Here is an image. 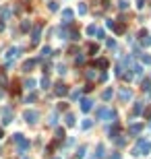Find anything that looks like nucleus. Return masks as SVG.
Returning a JSON list of instances; mask_svg holds the SVG:
<instances>
[{"label":"nucleus","mask_w":151,"mask_h":159,"mask_svg":"<svg viewBox=\"0 0 151 159\" xmlns=\"http://www.w3.org/2000/svg\"><path fill=\"white\" fill-rule=\"evenodd\" d=\"M54 93H56L58 97H62V95H66V93H69V89H66V85H56Z\"/></svg>","instance_id":"obj_10"},{"label":"nucleus","mask_w":151,"mask_h":159,"mask_svg":"<svg viewBox=\"0 0 151 159\" xmlns=\"http://www.w3.org/2000/svg\"><path fill=\"white\" fill-rule=\"evenodd\" d=\"M118 8H120V11H126L128 2H126V0H118Z\"/></svg>","instance_id":"obj_25"},{"label":"nucleus","mask_w":151,"mask_h":159,"mask_svg":"<svg viewBox=\"0 0 151 159\" xmlns=\"http://www.w3.org/2000/svg\"><path fill=\"white\" fill-rule=\"evenodd\" d=\"M29 27H31V25H29V21H25L23 25H21V29H23V31H29Z\"/></svg>","instance_id":"obj_34"},{"label":"nucleus","mask_w":151,"mask_h":159,"mask_svg":"<svg viewBox=\"0 0 151 159\" xmlns=\"http://www.w3.org/2000/svg\"><path fill=\"white\" fill-rule=\"evenodd\" d=\"M31 35H33V37H31V39H33V44H37V41H39V37H42V25H37Z\"/></svg>","instance_id":"obj_9"},{"label":"nucleus","mask_w":151,"mask_h":159,"mask_svg":"<svg viewBox=\"0 0 151 159\" xmlns=\"http://www.w3.org/2000/svg\"><path fill=\"white\" fill-rule=\"evenodd\" d=\"M110 159H120V153H114V155H112Z\"/></svg>","instance_id":"obj_42"},{"label":"nucleus","mask_w":151,"mask_h":159,"mask_svg":"<svg viewBox=\"0 0 151 159\" xmlns=\"http://www.w3.org/2000/svg\"><path fill=\"white\" fill-rule=\"evenodd\" d=\"M23 118L29 122V124H35V122L39 120V114H37V110H25V112H23Z\"/></svg>","instance_id":"obj_2"},{"label":"nucleus","mask_w":151,"mask_h":159,"mask_svg":"<svg viewBox=\"0 0 151 159\" xmlns=\"http://www.w3.org/2000/svg\"><path fill=\"white\" fill-rule=\"evenodd\" d=\"M104 155H106V147L99 143L97 145V151H95V159H104Z\"/></svg>","instance_id":"obj_14"},{"label":"nucleus","mask_w":151,"mask_h":159,"mask_svg":"<svg viewBox=\"0 0 151 159\" xmlns=\"http://www.w3.org/2000/svg\"><path fill=\"white\" fill-rule=\"evenodd\" d=\"M64 72H66V66H64V64H60V66H58V75H64Z\"/></svg>","instance_id":"obj_35"},{"label":"nucleus","mask_w":151,"mask_h":159,"mask_svg":"<svg viewBox=\"0 0 151 159\" xmlns=\"http://www.w3.org/2000/svg\"><path fill=\"white\" fill-rule=\"evenodd\" d=\"M64 124H66V126H75V124H77V120H75V116H72V114H66V116H64Z\"/></svg>","instance_id":"obj_13"},{"label":"nucleus","mask_w":151,"mask_h":159,"mask_svg":"<svg viewBox=\"0 0 151 159\" xmlns=\"http://www.w3.org/2000/svg\"><path fill=\"white\" fill-rule=\"evenodd\" d=\"M99 81H102V83H106V81H108V75H106V72H102V75H99Z\"/></svg>","instance_id":"obj_39"},{"label":"nucleus","mask_w":151,"mask_h":159,"mask_svg":"<svg viewBox=\"0 0 151 159\" xmlns=\"http://www.w3.org/2000/svg\"><path fill=\"white\" fill-rule=\"evenodd\" d=\"M70 97H72V99H79V97H81V91H75V93H72Z\"/></svg>","instance_id":"obj_38"},{"label":"nucleus","mask_w":151,"mask_h":159,"mask_svg":"<svg viewBox=\"0 0 151 159\" xmlns=\"http://www.w3.org/2000/svg\"><path fill=\"white\" fill-rule=\"evenodd\" d=\"M106 44H108V48H114V45H116V41H114V39H108Z\"/></svg>","instance_id":"obj_40"},{"label":"nucleus","mask_w":151,"mask_h":159,"mask_svg":"<svg viewBox=\"0 0 151 159\" xmlns=\"http://www.w3.org/2000/svg\"><path fill=\"white\" fill-rule=\"evenodd\" d=\"M87 79H95V70H93V68L91 70H87Z\"/></svg>","instance_id":"obj_33"},{"label":"nucleus","mask_w":151,"mask_h":159,"mask_svg":"<svg viewBox=\"0 0 151 159\" xmlns=\"http://www.w3.org/2000/svg\"><path fill=\"white\" fill-rule=\"evenodd\" d=\"M143 2H145V0H137V8H143V6H145Z\"/></svg>","instance_id":"obj_41"},{"label":"nucleus","mask_w":151,"mask_h":159,"mask_svg":"<svg viewBox=\"0 0 151 159\" xmlns=\"http://www.w3.org/2000/svg\"><path fill=\"white\" fill-rule=\"evenodd\" d=\"M112 95H114V91H112V89H106L104 93H102V99H104V101H110V99H112Z\"/></svg>","instance_id":"obj_19"},{"label":"nucleus","mask_w":151,"mask_h":159,"mask_svg":"<svg viewBox=\"0 0 151 159\" xmlns=\"http://www.w3.org/2000/svg\"><path fill=\"white\" fill-rule=\"evenodd\" d=\"M50 54H52V50H50V48H42V54H39V58H37V60H44V58H50Z\"/></svg>","instance_id":"obj_16"},{"label":"nucleus","mask_w":151,"mask_h":159,"mask_svg":"<svg viewBox=\"0 0 151 159\" xmlns=\"http://www.w3.org/2000/svg\"><path fill=\"white\" fill-rule=\"evenodd\" d=\"M2 124H8V122H12V110L6 105V108H2Z\"/></svg>","instance_id":"obj_3"},{"label":"nucleus","mask_w":151,"mask_h":159,"mask_svg":"<svg viewBox=\"0 0 151 159\" xmlns=\"http://www.w3.org/2000/svg\"><path fill=\"white\" fill-rule=\"evenodd\" d=\"M149 128H151V122H149Z\"/></svg>","instance_id":"obj_45"},{"label":"nucleus","mask_w":151,"mask_h":159,"mask_svg":"<svg viewBox=\"0 0 151 159\" xmlns=\"http://www.w3.org/2000/svg\"><path fill=\"white\" fill-rule=\"evenodd\" d=\"M23 159H29V157H23Z\"/></svg>","instance_id":"obj_46"},{"label":"nucleus","mask_w":151,"mask_h":159,"mask_svg":"<svg viewBox=\"0 0 151 159\" xmlns=\"http://www.w3.org/2000/svg\"><path fill=\"white\" fill-rule=\"evenodd\" d=\"M139 56H141V62H143V64H151V54H147V52H141Z\"/></svg>","instance_id":"obj_17"},{"label":"nucleus","mask_w":151,"mask_h":159,"mask_svg":"<svg viewBox=\"0 0 151 159\" xmlns=\"http://www.w3.org/2000/svg\"><path fill=\"white\" fill-rule=\"evenodd\" d=\"M141 128H143L141 124H130V128H128V132H130V134L135 136V134H139V132H141Z\"/></svg>","instance_id":"obj_15"},{"label":"nucleus","mask_w":151,"mask_h":159,"mask_svg":"<svg viewBox=\"0 0 151 159\" xmlns=\"http://www.w3.org/2000/svg\"><path fill=\"white\" fill-rule=\"evenodd\" d=\"M95 35H97V39H106V31L104 29H97V33Z\"/></svg>","instance_id":"obj_32"},{"label":"nucleus","mask_w":151,"mask_h":159,"mask_svg":"<svg viewBox=\"0 0 151 159\" xmlns=\"http://www.w3.org/2000/svg\"><path fill=\"white\" fill-rule=\"evenodd\" d=\"M0 15H2V19L6 21V19H8V15H11V11H8V8H2V11H0Z\"/></svg>","instance_id":"obj_30"},{"label":"nucleus","mask_w":151,"mask_h":159,"mask_svg":"<svg viewBox=\"0 0 151 159\" xmlns=\"http://www.w3.org/2000/svg\"><path fill=\"white\" fill-rule=\"evenodd\" d=\"M0 138H2V130H0Z\"/></svg>","instance_id":"obj_44"},{"label":"nucleus","mask_w":151,"mask_h":159,"mask_svg":"<svg viewBox=\"0 0 151 159\" xmlns=\"http://www.w3.org/2000/svg\"><path fill=\"white\" fill-rule=\"evenodd\" d=\"M114 118H116V112H114V110H110L108 105H104V108H99V110H97V120L114 122Z\"/></svg>","instance_id":"obj_1"},{"label":"nucleus","mask_w":151,"mask_h":159,"mask_svg":"<svg viewBox=\"0 0 151 159\" xmlns=\"http://www.w3.org/2000/svg\"><path fill=\"white\" fill-rule=\"evenodd\" d=\"M79 12L85 15V12H87V6H85V4H79Z\"/></svg>","instance_id":"obj_36"},{"label":"nucleus","mask_w":151,"mask_h":159,"mask_svg":"<svg viewBox=\"0 0 151 159\" xmlns=\"http://www.w3.org/2000/svg\"><path fill=\"white\" fill-rule=\"evenodd\" d=\"M143 110H145V103H143V101H137V103H135V108H133L135 116H141V114H143Z\"/></svg>","instance_id":"obj_12"},{"label":"nucleus","mask_w":151,"mask_h":159,"mask_svg":"<svg viewBox=\"0 0 151 159\" xmlns=\"http://www.w3.org/2000/svg\"><path fill=\"white\" fill-rule=\"evenodd\" d=\"M17 52H19V50H17V48H11V50H8V52H6V54H4V56L8 58V60H12V58L17 56Z\"/></svg>","instance_id":"obj_21"},{"label":"nucleus","mask_w":151,"mask_h":159,"mask_svg":"<svg viewBox=\"0 0 151 159\" xmlns=\"http://www.w3.org/2000/svg\"><path fill=\"white\" fill-rule=\"evenodd\" d=\"M48 8L56 12V11H60V4H58V2H54V0H50V2H48Z\"/></svg>","instance_id":"obj_20"},{"label":"nucleus","mask_w":151,"mask_h":159,"mask_svg":"<svg viewBox=\"0 0 151 159\" xmlns=\"http://www.w3.org/2000/svg\"><path fill=\"white\" fill-rule=\"evenodd\" d=\"M62 19H64V23H69L70 19H72V11H70V8H64V11H62Z\"/></svg>","instance_id":"obj_18"},{"label":"nucleus","mask_w":151,"mask_h":159,"mask_svg":"<svg viewBox=\"0 0 151 159\" xmlns=\"http://www.w3.org/2000/svg\"><path fill=\"white\" fill-rule=\"evenodd\" d=\"M39 83H42V87H44V89H48V85H50V79H48V77H42V81H39Z\"/></svg>","instance_id":"obj_29"},{"label":"nucleus","mask_w":151,"mask_h":159,"mask_svg":"<svg viewBox=\"0 0 151 159\" xmlns=\"http://www.w3.org/2000/svg\"><path fill=\"white\" fill-rule=\"evenodd\" d=\"M33 87H35V81L33 79H27V81H25V89H33Z\"/></svg>","instance_id":"obj_26"},{"label":"nucleus","mask_w":151,"mask_h":159,"mask_svg":"<svg viewBox=\"0 0 151 159\" xmlns=\"http://www.w3.org/2000/svg\"><path fill=\"white\" fill-rule=\"evenodd\" d=\"M91 126H93V120H89V118H87V120H83L81 128H83V130H89V128H91Z\"/></svg>","instance_id":"obj_22"},{"label":"nucleus","mask_w":151,"mask_h":159,"mask_svg":"<svg viewBox=\"0 0 151 159\" xmlns=\"http://www.w3.org/2000/svg\"><path fill=\"white\" fill-rule=\"evenodd\" d=\"M141 35H143V39H141V45H143V48H149V45H151V35H147L145 31H141Z\"/></svg>","instance_id":"obj_11"},{"label":"nucleus","mask_w":151,"mask_h":159,"mask_svg":"<svg viewBox=\"0 0 151 159\" xmlns=\"http://www.w3.org/2000/svg\"><path fill=\"white\" fill-rule=\"evenodd\" d=\"M130 70H133V77L143 79V66H141V64H130Z\"/></svg>","instance_id":"obj_7"},{"label":"nucleus","mask_w":151,"mask_h":159,"mask_svg":"<svg viewBox=\"0 0 151 159\" xmlns=\"http://www.w3.org/2000/svg\"><path fill=\"white\" fill-rule=\"evenodd\" d=\"M95 33H97V29H95L93 25H89V27H87V35H95Z\"/></svg>","instance_id":"obj_31"},{"label":"nucleus","mask_w":151,"mask_h":159,"mask_svg":"<svg viewBox=\"0 0 151 159\" xmlns=\"http://www.w3.org/2000/svg\"><path fill=\"white\" fill-rule=\"evenodd\" d=\"M23 138H25V136L21 134V132H17V134H12V141H15V143H21Z\"/></svg>","instance_id":"obj_28"},{"label":"nucleus","mask_w":151,"mask_h":159,"mask_svg":"<svg viewBox=\"0 0 151 159\" xmlns=\"http://www.w3.org/2000/svg\"><path fill=\"white\" fill-rule=\"evenodd\" d=\"M91 110H93V101L91 99H81V112L87 114V112H91Z\"/></svg>","instance_id":"obj_6"},{"label":"nucleus","mask_w":151,"mask_h":159,"mask_svg":"<svg viewBox=\"0 0 151 159\" xmlns=\"http://www.w3.org/2000/svg\"><path fill=\"white\" fill-rule=\"evenodd\" d=\"M143 89H145V91H149V79H145V81H143Z\"/></svg>","instance_id":"obj_37"},{"label":"nucleus","mask_w":151,"mask_h":159,"mask_svg":"<svg viewBox=\"0 0 151 159\" xmlns=\"http://www.w3.org/2000/svg\"><path fill=\"white\" fill-rule=\"evenodd\" d=\"M87 155V147H79V151H77V157L81 159V157H85Z\"/></svg>","instance_id":"obj_24"},{"label":"nucleus","mask_w":151,"mask_h":159,"mask_svg":"<svg viewBox=\"0 0 151 159\" xmlns=\"http://www.w3.org/2000/svg\"><path fill=\"white\" fill-rule=\"evenodd\" d=\"M118 97H120V101H128V99L133 97V91L128 89V87H122L120 93H118Z\"/></svg>","instance_id":"obj_4"},{"label":"nucleus","mask_w":151,"mask_h":159,"mask_svg":"<svg viewBox=\"0 0 151 159\" xmlns=\"http://www.w3.org/2000/svg\"><path fill=\"white\" fill-rule=\"evenodd\" d=\"M2 29H4V21H0V31H2Z\"/></svg>","instance_id":"obj_43"},{"label":"nucleus","mask_w":151,"mask_h":159,"mask_svg":"<svg viewBox=\"0 0 151 159\" xmlns=\"http://www.w3.org/2000/svg\"><path fill=\"white\" fill-rule=\"evenodd\" d=\"M118 136H120V134H118ZM118 136H114V143H116L118 147H122V145L126 143V138H118Z\"/></svg>","instance_id":"obj_27"},{"label":"nucleus","mask_w":151,"mask_h":159,"mask_svg":"<svg viewBox=\"0 0 151 159\" xmlns=\"http://www.w3.org/2000/svg\"><path fill=\"white\" fill-rule=\"evenodd\" d=\"M58 124V114L54 112V114H50V126H56Z\"/></svg>","instance_id":"obj_23"},{"label":"nucleus","mask_w":151,"mask_h":159,"mask_svg":"<svg viewBox=\"0 0 151 159\" xmlns=\"http://www.w3.org/2000/svg\"><path fill=\"white\" fill-rule=\"evenodd\" d=\"M35 64H37V58H31V60H25V64H23V70H25V72H29V70H31V68H33Z\"/></svg>","instance_id":"obj_8"},{"label":"nucleus","mask_w":151,"mask_h":159,"mask_svg":"<svg viewBox=\"0 0 151 159\" xmlns=\"http://www.w3.org/2000/svg\"><path fill=\"white\" fill-rule=\"evenodd\" d=\"M17 145H19V147H17V155L21 157V155H23L25 151L29 149V141H27V138H23V141H21V143H17Z\"/></svg>","instance_id":"obj_5"}]
</instances>
